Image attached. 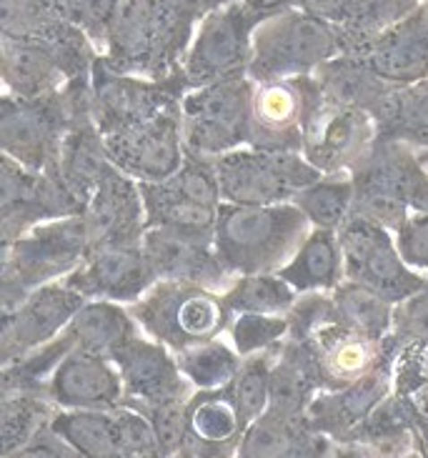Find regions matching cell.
<instances>
[{
	"label": "cell",
	"instance_id": "obj_37",
	"mask_svg": "<svg viewBox=\"0 0 428 458\" xmlns=\"http://www.w3.org/2000/svg\"><path fill=\"white\" fill-rule=\"evenodd\" d=\"M188 416H191V431L206 441L226 446L233 456L238 454V444L245 431V423L233 403L228 388H198L188 398Z\"/></svg>",
	"mask_w": 428,
	"mask_h": 458
},
{
	"label": "cell",
	"instance_id": "obj_52",
	"mask_svg": "<svg viewBox=\"0 0 428 458\" xmlns=\"http://www.w3.org/2000/svg\"><path fill=\"white\" fill-rule=\"evenodd\" d=\"M178 3L184 5L185 11L193 13L198 21H203L206 15L220 11V8H226V5H231L235 0H178Z\"/></svg>",
	"mask_w": 428,
	"mask_h": 458
},
{
	"label": "cell",
	"instance_id": "obj_30",
	"mask_svg": "<svg viewBox=\"0 0 428 458\" xmlns=\"http://www.w3.org/2000/svg\"><path fill=\"white\" fill-rule=\"evenodd\" d=\"M276 273L286 284L294 285L298 293L333 291L341 281H346L338 233L329 228H313L294 253V259Z\"/></svg>",
	"mask_w": 428,
	"mask_h": 458
},
{
	"label": "cell",
	"instance_id": "obj_29",
	"mask_svg": "<svg viewBox=\"0 0 428 458\" xmlns=\"http://www.w3.org/2000/svg\"><path fill=\"white\" fill-rule=\"evenodd\" d=\"M135 328L138 323L131 316V310L123 309L121 303L106 298H90L63 328V334L73 341L75 348L113 359L118 348L138 335Z\"/></svg>",
	"mask_w": 428,
	"mask_h": 458
},
{
	"label": "cell",
	"instance_id": "obj_39",
	"mask_svg": "<svg viewBox=\"0 0 428 458\" xmlns=\"http://www.w3.org/2000/svg\"><path fill=\"white\" fill-rule=\"evenodd\" d=\"M294 285L286 284L278 273H245L238 276L223 293L233 316L238 313H288L295 303Z\"/></svg>",
	"mask_w": 428,
	"mask_h": 458
},
{
	"label": "cell",
	"instance_id": "obj_32",
	"mask_svg": "<svg viewBox=\"0 0 428 458\" xmlns=\"http://www.w3.org/2000/svg\"><path fill=\"white\" fill-rule=\"evenodd\" d=\"M143 206H146V228H173L181 233L201 235V238H216V221H218V206H209L201 200L188 199L185 193L175 191L168 181L158 183H138Z\"/></svg>",
	"mask_w": 428,
	"mask_h": 458
},
{
	"label": "cell",
	"instance_id": "obj_51",
	"mask_svg": "<svg viewBox=\"0 0 428 458\" xmlns=\"http://www.w3.org/2000/svg\"><path fill=\"white\" fill-rule=\"evenodd\" d=\"M418 161H421V174L411 191V211L428 213V150L418 148Z\"/></svg>",
	"mask_w": 428,
	"mask_h": 458
},
{
	"label": "cell",
	"instance_id": "obj_54",
	"mask_svg": "<svg viewBox=\"0 0 428 458\" xmlns=\"http://www.w3.org/2000/svg\"><path fill=\"white\" fill-rule=\"evenodd\" d=\"M411 409H414V406H411ZM414 419H416L418 434H421V446H424V456H428V419H426V416H421V413H416V409H414Z\"/></svg>",
	"mask_w": 428,
	"mask_h": 458
},
{
	"label": "cell",
	"instance_id": "obj_34",
	"mask_svg": "<svg viewBox=\"0 0 428 458\" xmlns=\"http://www.w3.org/2000/svg\"><path fill=\"white\" fill-rule=\"evenodd\" d=\"M333 296V321L348 331L383 341L391 334L393 306L386 296H381L376 288L358 281H341L330 291Z\"/></svg>",
	"mask_w": 428,
	"mask_h": 458
},
{
	"label": "cell",
	"instance_id": "obj_6",
	"mask_svg": "<svg viewBox=\"0 0 428 458\" xmlns=\"http://www.w3.org/2000/svg\"><path fill=\"white\" fill-rule=\"evenodd\" d=\"M256 83L248 75L191 88L181 100L184 146L201 156H223L251 146Z\"/></svg>",
	"mask_w": 428,
	"mask_h": 458
},
{
	"label": "cell",
	"instance_id": "obj_44",
	"mask_svg": "<svg viewBox=\"0 0 428 458\" xmlns=\"http://www.w3.org/2000/svg\"><path fill=\"white\" fill-rule=\"evenodd\" d=\"M143 411L153 431L158 436L160 456H178L184 441L191 434V416H188V398H173V401H160V403H128Z\"/></svg>",
	"mask_w": 428,
	"mask_h": 458
},
{
	"label": "cell",
	"instance_id": "obj_45",
	"mask_svg": "<svg viewBox=\"0 0 428 458\" xmlns=\"http://www.w3.org/2000/svg\"><path fill=\"white\" fill-rule=\"evenodd\" d=\"M118 3L121 0H53V8L63 21L81 28L93 40L98 53H103Z\"/></svg>",
	"mask_w": 428,
	"mask_h": 458
},
{
	"label": "cell",
	"instance_id": "obj_28",
	"mask_svg": "<svg viewBox=\"0 0 428 458\" xmlns=\"http://www.w3.org/2000/svg\"><path fill=\"white\" fill-rule=\"evenodd\" d=\"M110 156L106 148V138L98 131L96 121L73 125L61 146V158H58V171L65 186L73 191V196L83 206L93 199L96 188L100 186L103 175L108 171Z\"/></svg>",
	"mask_w": 428,
	"mask_h": 458
},
{
	"label": "cell",
	"instance_id": "obj_31",
	"mask_svg": "<svg viewBox=\"0 0 428 458\" xmlns=\"http://www.w3.org/2000/svg\"><path fill=\"white\" fill-rule=\"evenodd\" d=\"M381 138L428 150V81L391 86L371 108Z\"/></svg>",
	"mask_w": 428,
	"mask_h": 458
},
{
	"label": "cell",
	"instance_id": "obj_47",
	"mask_svg": "<svg viewBox=\"0 0 428 458\" xmlns=\"http://www.w3.org/2000/svg\"><path fill=\"white\" fill-rule=\"evenodd\" d=\"M391 335L398 348L428 346V285L393 306Z\"/></svg>",
	"mask_w": 428,
	"mask_h": 458
},
{
	"label": "cell",
	"instance_id": "obj_7",
	"mask_svg": "<svg viewBox=\"0 0 428 458\" xmlns=\"http://www.w3.org/2000/svg\"><path fill=\"white\" fill-rule=\"evenodd\" d=\"M421 171L418 148L376 138L373 146L351 171L354 206L351 216L366 218L396 233L411 213V191Z\"/></svg>",
	"mask_w": 428,
	"mask_h": 458
},
{
	"label": "cell",
	"instance_id": "obj_48",
	"mask_svg": "<svg viewBox=\"0 0 428 458\" xmlns=\"http://www.w3.org/2000/svg\"><path fill=\"white\" fill-rule=\"evenodd\" d=\"M288 335L295 341H308L311 335L319 331L321 326L333 321V296L326 291H308L295 298V303L288 309Z\"/></svg>",
	"mask_w": 428,
	"mask_h": 458
},
{
	"label": "cell",
	"instance_id": "obj_9",
	"mask_svg": "<svg viewBox=\"0 0 428 458\" xmlns=\"http://www.w3.org/2000/svg\"><path fill=\"white\" fill-rule=\"evenodd\" d=\"M379 138L371 113L333 103L308 75V106L304 121V158L323 175L351 174Z\"/></svg>",
	"mask_w": 428,
	"mask_h": 458
},
{
	"label": "cell",
	"instance_id": "obj_49",
	"mask_svg": "<svg viewBox=\"0 0 428 458\" xmlns=\"http://www.w3.org/2000/svg\"><path fill=\"white\" fill-rule=\"evenodd\" d=\"M393 235L406 263L428 276V213L411 211Z\"/></svg>",
	"mask_w": 428,
	"mask_h": 458
},
{
	"label": "cell",
	"instance_id": "obj_14",
	"mask_svg": "<svg viewBox=\"0 0 428 458\" xmlns=\"http://www.w3.org/2000/svg\"><path fill=\"white\" fill-rule=\"evenodd\" d=\"M71 131V115L61 90L46 98L3 96L0 100V146L30 171H58L61 146Z\"/></svg>",
	"mask_w": 428,
	"mask_h": 458
},
{
	"label": "cell",
	"instance_id": "obj_2",
	"mask_svg": "<svg viewBox=\"0 0 428 458\" xmlns=\"http://www.w3.org/2000/svg\"><path fill=\"white\" fill-rule=\"evenodd\" d=\"M311 221L294 200L270 206H238L220 200L213 246L235 276L276 273L306 241Z\"/></svg>",
	"mask_w": 428,
	"mask_h": 458
},
{
	"label": "cell",
	"instance_id": "obj_36",
	"mask_svg": "<svg viewBox=\"0 0 428 458\" xmlns=\"http://www.w3.org/2000/svg\"><path fill=\"white\" fill-rule=\"evenodd\" d=\"M58 406L48 391H8L0 394V456L13 458L33 436L50 423Z\"/></svg>",
	"mask_w": 428,
	"mask_h": 458
},
{
	"label": "cell",
	"instance_id": "obj_4",
	"mask_svg": "<svg viewBox=\"0 0 428 458\" xmlns=\"http://www.w3.org/2000/svg\"><path fill=\"white\" fill-rule=\"evenodd\" d=\"M128 310L150 338L173 353L218 338L233 321L223 293L188 281H156L135 303H128Z\"/></svg>",
	"mask_w": 428,
	"mask_h": 458
},
{
	"label": "cell",
	"instance_id": "obj_10",
	"mask_svg": "<svg viewBox=\"0 0 428 458\" xmlns=\"http://www.w3.org/2000/svg\"><path fill=\"white\" fill-rule=\"evenodd\" d=\"M266 18L269 13L258 11L248 0H235L206 15L184 61V73L191 88L248 75L253 33Z\"/></svg>",
	"mask_w": 428,
	"mask_h": 458
},
{
	"label": "cell",
	"instance_id": "obj_22",
	"mask_svg": "<svg viewBox=\"0 0 428 458\" xmlns=\"http://www.w3.org/2000/svg\"><path fill=\"white\" fill-rule=\"evenodd\" d=\"M118 366L125 396L123 403H160L173 398H191L193 384L188 381L171 353L160 341H146L141 335L131 338L113 353Z\"/></svg>",
	"mask_w": 428,
	"mask_h": 458
},
{
	"label": "cell",
	"instance_id": "obj_55",
	"mask_svg": "<svg viewBox=\"0 0 428 458\" xmlns=\"http://www.w3.org/2000/svg\"><path fill=\"white\" fill-rule=\"evenodd\" d=\"M248 3H253V0H248Z\"/></svg>",
	"mask_w": 428,
	"mask_h": 458
},
{
	"label": "cell",
	"instance_id": "obj_42",
	"mask_svg": "<svg viewBox=\"0 0 428 458\" xmlns=\"http://www.w3.org/2000/svg\"><path fill=\"white\" fill-rule=\"evenodd\" d=\"M73 348V341L68 335L58 334L48 344L25 353L23 359L3 366L0 394H8V391H48L50 376Z\"/></svg>",
	"mask_w": 428,
	"mask_h": 458
},
{
	"label": "cell",
	"instance_id": "obj_11",
	"mask_svg": "<svg viewBox=\"0 0 428 458\" xmlns=\"http://www.w3.org/2000/svg\"><path fill=\"white\" fill-rule=\"evenodd\" d=\"M93 121L103 136L121 133L135 125H143L173 106H181L191 90L184 68L171 78L153 81L143 75H128L113 71L103 55L93 63Z\"/></svg>",
	"mask_w": 428,
	"mask_h": 458
},
{
	"label": "cell",
	"instance_id": "obj_25",
	"mask_svg": "<svg viewBox=\"0 0 428 458\" xmlns=\"http://www.w3.org/2000/svg\"><path fill=\"white\" fill-rule=\"evenodd\" d=\"M3 83L18 98H46L61 90L68 78L46 40L30 36H3Z\"/></svg>",
	"mask_w": 428,
	"mask_h": 458
},
{
	"label": "cell",
	"instance_id": "obj_24",
	"mask_svg": "<svg viewBox=\"0 0 428 458\" xmlns=\"http://www.w3.org/2000/svg\"><path fill=\"white\" fill-rule=\"evenodd\" d=\"M308 344H311L316 360H319L323 388H329V391L354 384L355 378H361L373 366H379L381 359L391 348H398L391 334L383 341H373V338L348 331V328L336 326V323L321 326L319 331L308 338Z\"/></svg>",
	"mask_w": 428,
	"mask_h": 458
},
{
	"label": "cell",
	"instance_id": "obj_53",
	"mask_svg": "<svg viewBox=\"0 0 428 458\" xmlns=\"http://www.w3.org/2000/svg\"><path fill=\"white\" fill-rule=\"evenodd\" d=\"M306 0H253L258 11L263 13H278V11H288V8H304Z\"/></svg>",
	"mask_w": 428,
	"mask_h": 458
},
{
	"label": "cell",
	"instance_id": "obj_19",
	"mask_svg": "<svg viewBox=\"0 0 428 458\" xmlns=\"http://www.w3.org/2000/svg\"><path fill=\"white\" fill-rule=\"evenodd\" d=\"M143 246H106L88 250L86 260L65 276L63 284L90 298L135 303L156 284Z\"/></svg>",
	"mask_w": 428,
	"mask_h": 458
},
{
	"label": "cell",
	"instance_id": "obj_5",
	"mask_svg": "<svg viewBox=\"0 0 428 458\" xmlns=\"http://www.w3.org/2000/svg\"><path fill=\"white\" fill-rule=\"evenodd\" d=\"M341 55L336 28L306 8L270 13L253 33L248 78L269 83L278 78L311 75L319 65Z\"/></svg>",
	"mask_w": 428,
	"mask_h": 458
},
{
	"label": "cell",
	"instance_id": "obj_40",
	"mask_svg": "<svg viewBox=\"0 0 428 458\" xmlns=\"http://www.w3.org/2000/svg\"><path fill=\"white\" fill-rule=\"evenodd\" d=\"M175 360H178L185 378L193 384V388L209 391V388H223L231 384L233 376L244 363V356L233 346H228L226 341L213 338L206 344L178 351Z\"/></svg>",
	"mask_w": 428,
	"mask_h": 458
},
{
	"label": "cell",
	"instance_id": "obj_23",
	"mask_svg": "<svg viewBox=\"0 0 428 458\" xmlns=\"http://www.w3.org/2000/svg\"><path fill=\"white\" fill-rule=\"evenodd\" d=\"M48 396L58 409H116L125 388L118 366L106 356L73 348L48 381Z\"/></svg>",
	"mask_w": 428,
	"mask_h": 458
},
{
	"label": "cell",
	"instance_id": "obj_35",
	"mask_svg": "<svg viewBox=\"0 0 428 458\" xmlns=\"http://www.w3.org/2000/svg\"><path fill=\"white\" fill-rule=\"evenodd\" d=\"M50 426L83 458H121L113 409H58Z\"/></svg>",
	"mask_w": 428,
	"mask_h": 458
},
{
	"label": "cell",
	"instance_id": "obj_13",
	"mask_svg": "<svg viewBox=\"0 0 428 458\" xmlns=\"http://www.w3.org/2000/svg\"><path fill=\"white\" fill-rule=\"evenodd\" d=\"M86 206L65 186L61 171H30L11 156L0 158V238L3 246L33 225L81 216Z\"/></svg>",
	"mask_w": 428,
	"mask_h": 458
},
{
	"label": "cell",
	"instance_id": "obj_46",
	"mask_svg": "<svg viewBox=\"0 0 428 458\" xmlns=\"http://www.w3.org/2000/svg\"><path fill=\"white\" fill-rule=\"evenodd\" d=\"M116 426H118V446L121 458H158V436L153 431V423L143 411L121 403L113 409Z\"/></svg>",
	"mask_w": 428,
	"mask_h": 458
},
{
	"label": "cell",
	"instance_id": "obj_33",
	"mask_svg": "<svg viewBox=\"0 0 428 458\" xmlns=\"http://www.w3.org/2000/svg\"><path fill=\"white\" fill-rule=\"evenodd\" d=\"M321 93L333 103L354 106L371 113V108L381 100V96L393 86L368 68L366 63L354 55H336L313 71Z\"/></svg>",
	"mask_w": 428,
	"mask_h": 458
},
{
	"label": "cell",
	"instance_id": "obj_21",
	"mask_svg": "<svg viewBox=\"0 0 428 458\" xmlns=\"http://www.w3.org/2000/svg\"><path fill=\"white\" fill-rule=\"evenodd\" d=\"M308 106V75L256 83L251 113V148H304V121Z\"/></svg>",
	"mask_w": 428,
	"mask_h": 458
},
{
	"label": "cell",
	"instance_id": "obj_26",
	"mask_svg": "<svg viewBox=\"0 0 428 458\" xmlns=\"http://www.w3.org/2000/svg\"><path fill=\"white\" fill-rule=\"evenodd\" d=\"M373 73L393 86H411L428 81V38L418 28L414 15H406L401 23L381 33L361 55Z\"/></svg>",
	"mask_w": 428,
	"mask_h": 458
},
{
	"label": "cell",
	"instance_id": "obj_12",
	"mask_svg": "<svg viewBox=\"0 0 428 458\" xmlns=\"http://www.w3.org/2000/svg\"><path fill=\"white\" fill-rule=\"evenodd\" d=\"M336 233L341 241L346 281L371 285L391 303H398L428 285L426 273L406 263L396 246V235L389 228L348 216Z\"/></svg>",
	"mask_w": 428,
	"mask_h": 458
},
{
	"label": "cell",
	"instance_id": "obj_50",
	"mask_svg": "<svg viewBox=\"0 0 428 458\" xmlns=\"http://www.w3.org/2000/svg\"><path fill=\"white\" fill-rule=\"evenodd\" d=\"M13 458H83L50 423H46Z\"/></svg>",
	"mask_w": 428,
	"mask_h": 458
},
{
	"label": "cell",
	"instance_id": "obj_41",
	"mask_svg": "<svg viewBox=\"0 0 428 458\" xmlns=\"http://www.w3.org/2000/svg\"><path fill=\"white\" fill-rule=\"evenodd\" d=\"M276 356H278V344L266 348V351L244 356V363H241L238 373L233 376L231 384L226 386L235 409L244 419L245 428H248V423L256 421L258 416L266 413V409H269L270 371H273Z\"/></svg>",
	"mask_w": 428,
	"mask_h": 458
},
{
	"label": "cell",
	"instance_id": "obj_3",
	"mask_svg": "<svg viewBox=\"0 0 428 458\" xmlns=\"http://www.w3.org/2000/svg\"><path fill=\"white\" fill-rule=\"evenodd\" d=\"M88 225L83 213L33 225L28 233L3 246L0 298L3 313L15 310L38 285L73 273L88 256Z\"/></svg>",
	"mask_w": 428,
	"mask_h": 458
},
{
	"label": "cell",
	"instance_id": "obj_15",
	"mask_svg": "<svg viewBox=\"0 0 428 458\" xmlns=\"http://www.w3.org/2000/svg\"><path fill=\"white\" fill-rule=\"evenodd\" d=\"M106 138L110 163L138 183H158L184 165V115L173 106L158 118Z\"/></svg>",
	"mask_w": 428,
	"mask_h": 458
},
{
	"label": "cell",
	"instance_id": "obj_16",
	"mask_svg": "<svg viewBox=\"0 0 428 458\" xmlns=\"http://www.w3.org/2000/svg\"><path fill=\"white\" fill-rule=\"evenodd\" d=\"M88 298L71 285L46 284L38 285L30 296L15 310L3 313L0 321V360L8 366L13 360L23 359L33 348L43 346L63 334Z\"/></svg>",
	"mask_w": 428,
	"mask_h": 458
},
{
	"label": "cell",
	"instance_id": "obj_43",
	"mask_svg": "<svg viewBox=\"0 0 428 458\" xmlns=\"http://www.w3.org/2000/svg\"><path fill=\"white\" fill-rule=\"evenodd\" d=\"M228 328H231L233 348L241 356H251L281 344L288 335L291 323L286 313H238Z\"/></svg>",
	"mask_w": 428,
	"mask_h": 458
},
{
	"label": "cell",
	"instance_id": "obj_20",
	"mask_svg": "<svg viewBox=\"0 0 428 458\" xmlns=\"http://www.w3.org/2000/svg\"><path fill=\"white\" fill-rule=\"evenodd\" d=\"M398 348H391L379 366L355 378L354 384L329 391L323 388L316 394V398L308 403L306 421L323 434L333 436L341 441L351 428H355L361 421H366L371 411L379 406L381 401L393 394V366L398 359Z\"/></svg>",
	"mask_w": 428,
	"mask_h": 458
},
{
	"label": "cell",
	"instance_id": "obj_27",
	"mask_svg": "<svg viewBox=\"0 0 428 458\" xmlns=\"http://www.w3.org/2000/svg\"><path fill=\"white\" fill-rule=\"evenodd\" d=\"M319 391H323V378L311 344L283 338L270 371L269 409L286 416H306L308 403Z\"/></svg>",
	"mask_w": 428,
	"mask_h": 458
},
{
	"label": "cell",
	"instance_id": "obj_1",
	"mask_svg": "<svg viewBox=\"0 0 428 458\" xmlns=\"http://www.w3.org/2000/svg\"><path fill=\"white\" fill-rule=\"evenodd\" d=\"M196 25L178 0H121L100 55L118 73L163 81L184 68Z\"/></svg>",
	"mask_w": 428,
	"mask_h": 458
},
{
	"label": "cell",
	"instance_id": "obj_8",
	"mask_svg": "<svg viewBox=\"0 0 428 458\" xmlns=\"http://www.w3.org/2000/svg\"><path fill=\"white\" fill-rule=\"evenodd\" d=\"M220 199L238 206L291 200L301 188L323 178L298 150L235 148L216 156Z\"/></svg>",
	"mask_w": 428,
	"mask_h": 458
},
{
	"label": "cell",
	"instance_id": "obj_38",
	"mask_svg": "<svg viewBox=\"0 0 428 458\" xmlns=\"http://www.w3.org/2000/svg\"><path fill=\"white\" fill-rule=\"evenodd\" d=\"M291 200L306 213V218L313 228L338 231L343 221L351 216L354 178H351V174L323 175L316 183L301 188Z\"/></svg>",
	"mask_w": 428,
	"mask_h": 458
},
{
	"label": "cell",
	"instance_id": "obj_17",
	"mask_svg": "<svg viewBox=\"0 0 428 458\" xmlns=\"http://www.w3.org/2000/svg\"><path fill=\"white\" fill-rule=\"evenodd\" d=\"M90 248L141 246L146 233V206L138 181L110 165L83 211Z\"/></svg>",
	"mask_w": 428,
	"mask_h": 458
},
{
	"label": "cell",
	"instance_id": "obj_18",
	"mask_svg": "<svg viewBox=\"0 0 428 458\" xmlns=\"http://www.w3.org/2000/svg\"><path fill=\"white\" fill-rule=\"evenodd\" d=\"M141 246L158 281H188L206 288H228L233 284V273L223 266L210 238L150 225Z\"/></svg>",
	"mask_w": 428,
	"mask_h": 458
}]
</instances>
